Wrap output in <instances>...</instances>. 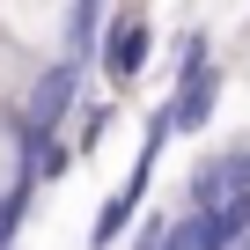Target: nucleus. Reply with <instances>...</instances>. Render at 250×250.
Masks as SVG:
<instances>
[{
    "label": "nucleus",
    "instance_id": "nucleus-2",
    "mask_svg": "<svg viewBox=\"0 0 250 250\" xmlns=\"http://www.w3.org/2000/svg\"><path fill=\"white\" fill-rule=\"evenodd\" d=\"M96 59H103V81L110 88H133L155 59V30H147V8L140 0H125V8L110 15V30L96 37Z\"/></svg>",
    "mask_w": 250,
    "mask_h": 250
},
{
    "label": "nucleus",
    "instance_id": "nucleus-3",
    "mask_svg": "<svg viewBox=\"0 0 250 250\" xmlns=\"http://www.w3.org/2000/svg\"><path fill=\"white\" fill-rule=\"evenodd\" d=\"M221 66L213 59H191L184 74H177V88H169V125L177 133H206V118H213V103H221Z\"/></svg>",
    "mask_w": 250,
    "mask_h": 250
},
{
    "label": "nucleus",
    "instance_id": "nucleus-5",
    "mask_svg": "<svg viewBox=\"0 0 250 250\" xmlns=\"http://www.w3.org/2000/svg\"><path fill=\"white\" fill-rule=\"evenodd\" d=\"M103 133H110V103H88V110H81V133H74L66 147H74V155H96Z\"/></svg>",
    "mask_w": 250,
    "mask_h": 250
},
{
    "label": "nucleus",
    "instance_id": "nucleus-1",
    "mask_svg": "<svg viewBox=\"0 0 250 250\" xmlns=\"http://www.w3.org/2000/svg\"><path fill=\"white\" fill-rule=\"evenodd\" d=\"M81 103V66L74 59H52V66H37L30 74V88H22V103H15V140H59V125H66V110Z\"/></svg>",
    "mask_w": 250,
    "mask_h": 250
},
{
    "label": "nucleus",
    "instance_id": "nucleus-4",
    "mask_svg": "<svg viewBox=\"0 0 250 250\" xmlns=\"http://www.w3.org/2000/svg\"><path fill=\"white\" fill-rule=\"evenodd\" d=\"M162 250H228V235H221L213 213H177L162 228Z\"/></svg>",
    "mask_w": 250,
    "mask_h": 250
}]
</instances>
